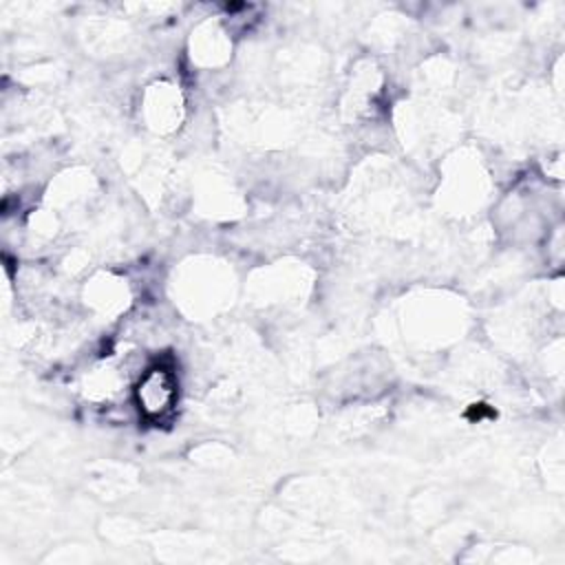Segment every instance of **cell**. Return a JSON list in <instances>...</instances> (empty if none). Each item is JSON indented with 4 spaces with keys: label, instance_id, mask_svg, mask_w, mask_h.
<instances>
[{
    "label": "cell",
    "instance_id": "1",
    "mask_svg": "<svg viewBox=\"0 0 565 565\" xmlns=\"http://www.w3.org/2000/svg\"><path fill=\"white\" fill-rule=\"evenodd\" d=\"M137 404L148 417H161L170 413L177 399V377L166 366L148 369L137 384Z\"/></svg>",
    "mask_w": 565,
    "mask_h": 565
}]
</instances>
